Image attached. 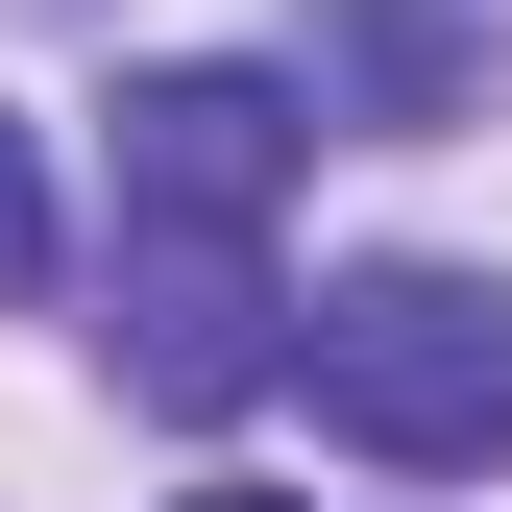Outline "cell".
<instances>
[{
	"label": "cell",
	"mask_w": 512,
	"mask_h": 512,
	"mask_svg": "<svg viewBox=\"0 0 512 512\" xmlns=\"http://www.w3.org/2000/svg\"><path fill=\"white\" fill-rule=\"evenodd\" d=\"M171 512H293V488H171Z\"/></svg>",
	"instance_id": "obj_6"
},
{
	"label": "cell",
	"mask_w": 512,
	"mask_h": 512,
	"mask_svg": "<svg viewBox=\"0 0 512 512\" xmlns=\"http://www.w3.org/2000/svg\"><path fill=\"white\" fill-rule=\"evenodd\" d=\"M49 269H74V196H49V147H25V122H0V317H25Z\"/></svg>",
	"instance_id": "obj_5"
},
{
	"label": "cell",
	"mask_w": 512,
	"mask_h": 512,
	"mask_svg": "<svg viewBox=\"0 0 512 512\" xmlns=\"http://www.w3.org/2000/svg\"><path fill=\"white\" fill-rule=\"evenodd\" d=\"M317 147H342V122H317L269 49H171V74H122V244H244Z\"/></svg>",
	"instance_id": "obj_2"
},
{
	"label": "cell",
	"mask_w": 512,
	"mask_h": 512,
	"mask_svg": "<svg viewBox=\"0 0 512 512\" xmlns=\"http://www.w3.org/2000/svg\"><path fill=\"white\" fill-rule=\"evenodd\" d=\"M293 342H317V293H269V244H122V391L147 415L293 391Z\"/></svg>",
	"instance_id": "obj_3"
},
{
	"label": "cell",
	"mask_w": 512,
	"mask_h": 512,
	"mask_svg": "<svg viewBox=\"0 0 512 512\" xmlns=\"http://www.w3.org/2000/svg\"><path fill=\"white\" fill-rule=\"evenodd\" d=\"M293 98L342 147H439V122H488V0H317Z\"/></svg>",
	"instance_id": "obj_4"
},
{
	"label": "cell",
	"mask_w": 512,
	"mask_h": 512,
	"mask_svg": "<svg viewBox=\"0 0 512 512\" xmlns=\"http://www.w3.org/2000/svg\"><path fill=\"white\" fill-rule=\"evenodd\" d=\"M293 391H317V439L342 464H391V488H488L512 464V293L488 269H342L317 293V342H293Z\"/></svg>",
	"instance_id": "obj_1"
}]
</instances>
